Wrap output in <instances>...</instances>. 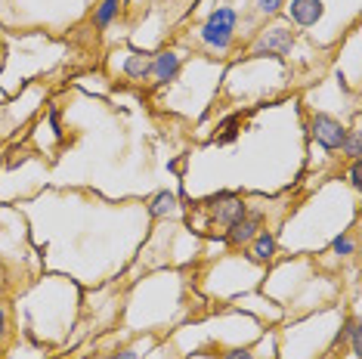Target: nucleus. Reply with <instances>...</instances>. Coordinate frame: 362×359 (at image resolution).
I'll use <instances>...</instances> for the list:
<instances>
[{"mask_svg":"<svg viewBox=\"0 0 362 359\" xmlns=\"http://www.w3.org/2000/svg\"><path fill=\"white\" fill-rule=\"evenodd\" d=\"M332 257L334 260H350L353 254H356V226H350V230H341L332 239Z\"/></svg>","mask_w":362,"mask_h":359,"instance_id":"obj_11","label":"nucleus"},{"mask_svg":"<svg viewBox=\"0 0 362 359\" xmlns=\"http://www.w3.org/2000/svg\"><path fill=\"white\" fill-rule=\"evenodd\" d=\"M285 10V0H254V13L260 19H279Z\"/></svg>","mask_w":362,"mask_h":359,"instance_id":"obj_15","label":"nucleus"},{"mask_svg":"<svg viewBox=\"0 0 362 359\" xmlns=\"http://www.w3.org/2000/svg\"><path fill=\"white\" fill-rule=\"evenodd\" d=\"M146 347H152V341H136V344H130V347H121V350H115L109 359H146Z\"/></svg>","mask_w":362,"mask_h":359,"instance_id":"obj_16","label":"nucleus"},{"mask_svg":"<svg viewBox=\"0 0 362 359\" xmlns=\"http://www.w3.org/2000/svg\"><path fill=\"white\" fill-rule=\"evenodd\" d=\"M4 276H6V266H4V260H0V279H4Z\"/></svg>","mask_w":362,"mask_h":359,"instance_id":"obj_20","label":"nucleus"},{"mask_svg":"<svg viewBox=\"0 0 362 359\" xmlns=\"http://www.w3.org/2000/svg\"><path fill=\"white\" fill-rule=\"evenodd\" d=\"M347 183H350V189H353V192H359V189H362V167H359V158H356V161H350V167H347Z\"/></svg>","mask_w":362,"mask_h":359,"instance_id":"obj_17","label":"nucleus"},{"mask_svg":"<svg viewBox=\"0 0 362 359\" xmlns=\"http://www.w3.org/2000/svg\"><path fill=\"white\" fill-rule=\"evenodd\" d=\"M319 359H332V356H319Z\"/></svg>","mask_w":362,"mask_h":359,"instance_id":"obj_21","label":"nucleus"},{"mask_svg":"<svg viewBox=\"0 0 362 359\" xmlns=\"http://www.w3.org/2000/svg\"><path fill=\"white\" fill-rule=\"evenodd\" d=\"M10 341H13V313H10V307L0 300V356L6 353Z\"/></svg>","mask_w":362,"mask_h":359,"instance_id":"obj_14","label":"nucleus"},{"mask_svg":"<svg viewBox=\"0 0 362 359\" xmlns=\"http://www.w3.org/2000/svg\"><path fill=\"white\" fill-rule=\"evenodd\" d=\"M183 71V53L177 47H161L158 53H152V69L149 81L155 87H170Z\"/></svg>","mask_w":362,"mask_h":359,"instance_id":"obj_5","label":"nucleus"},{"mask_svg":"<svg viewBox=\"0 0 362 359\" xmlns=\"http://www.w3.org/2000/svg\"><path fill=\"white\" fill-rule=\"evenodd\" d=\"M47 121H50V127H53L56 140H62V136H65V130H62V121H59V109H56V105H50V109H47Z\"/></svg>","mask_w":362,"mask_h":359,"instance_id":"obj_19","label":"nucleus"},{"mask_svg":"<svg viewBox=\"0 0 362 359\" xmlns=\"http://www.w3.org/2000/svg\"><path fill=\"white\" fill-rule=\"evenodd\" d=\"M307 134L322 152H341V143L347 136V124L337 115H332V112H313L307 118Z\"/></svg>","mask_w":362,"mask_h":359,"instance_id":"obj_3","label":"nucleus"},{"mask_svg":"<svg viewBox=\"0 0 362 359\" xmlns=\"http://www.w3.org/2000/svg\"><path fill=\"white\" fill-rule=\"evenodd\" d=\"M124 4H127V0H100V4H93V13H90L93 28L100 31V35H103V31H109L115 25V19L124 13Z\"/></svg>","mask_w":362,"mask_h":359,"instance_id":"obj_10","label":"nucleus"},{"mask_svg":"<svg viewBox=\"0 0 362 359\" xmlns=\"http://www.w3.org/2000/svg\"><path fill=\"white\" fill-rule=\"evenodd\" d=\"M115 56H121V59H115V69H118V75L124 81H130V84H143V81H149L152 53L139 50V47H130V50H121Z\"/></svg>","mask_w":362,"mask_h":359,"instance_id":"obj_6","label":"nucleus"},{"mask_svg":"<svg viewBox=\"0 0 362 359\" xmlns=\"http://www.w3.org/2000/svg\"><path fill=\"white\" fill-rule=\"evenodd\" d=\"M220 359H257V353H254L251 347H242V344H238V347L223 350V356H220Z\"/></svg>","mask_w":362,"mask_h":359,"instance_id":"obj_18","label":"nucleus"},{"mask_svg":"<svg viewBox=\"0 0 362 359\" xmlns=\"http://www.w3.org/2000/svg\"><path fill=\"white\" fill-rule=\"evenodd\" d=\"M260 230H267V214L248 208V214H245L242 220H235V223L223 233V242L229 245V248H245Z\"/></svg>","mask_w":362,"mask_h":359,"instance_id":"obj_7","label":"nucleus"},{"mask_svg":"<svg viewBox=\"0 0 362 359\" xmlns=\"http://www.w3.org/2000/svg\"><path fill=\"white\" fill-rule=\"evenodd\" d=\"M359 155H362V130H359V112H356L353 124L347 127V136H344V143H341V158L356 161Z\"/></svg>","mask_w":362,"mask_h":359,"instance_id":"obj_12","label":"nucleus"},{"mask_svg":"<svg viewBox=\"0 0 362 359\" xmlns=\"http://www.w3.org/2000/svg\"><path fill=\"white\" fill-rule=\"evenodd\" d=\"M217 130H220V134H214V143H217V146L235 143L238 134H242V115H229L226 121H220Z\"/></svg>","mask_w":362,"mask_h":359,"instance_id":"obj_13","label":"nucleus"},{"mask_svg":"<svg viewBox=\"0 0 362 359\" xmlns=\"http://www.w3.org/2000/svg\"><path fill=\"white\" fill-rule=\"evenodd\" d=\"M180 211H183L180 195H174L170 189H158L149 201H146V214L152 220H174V217H180Z\"/></svg>","mask_w":362,"mask_h":359,"instance_id":"obj_9","label":"nucleus"},{"mask_svg":"<svg viewBox=\"0 0 362 359\" xmlns=\"http://www.w3.org/2000/svg\"><path fill=\"white\" fill-rule=\"evenodd\" d=\"M248 248V257L254 266H269L276 260V254H279V239H276V233L273 230H260L254 239L245 245Z\"/></svg>","mask_w":362,"mask_h":359,"instance_id":"obj_8","label":"nucleus"},{"mask_svg":"<svg viewBox=\"0 0 362 359\" xmlns=\"http://www.w3.org/2000/svg\"><path fill=\"white\" fill-rule=\"evenodd\" d=\"M294 47H298V31L288 25L285 19H273L263 25L254 40L248 44V56H267V59H291Z\"/></svg>","mask_w":362,"mask_h":359,"instance_id":"obj_2","label":"nucleus"},{"mask_svg":"<svg viewBox=\"0 0 362 359\" xmlns=\"http://www.w3.org/2000/svg\"><path fill=\"white\" fill-rule=\"evenodd\" d=\"M208 211H211V223H208L211 230L226 233L235 220H242L245 214H248V201H245V195L220 192V195H214V199L208 201Z\"/></svg>","mask_w":362,"mask_h":359,"instance_id":"obj_4","label":"nucleus"},{"mask_svg":"<svg viewBox=\"0 0 362 359\" xmlns=\"http://www.w3.org/2000/svg\"><path fill=\"white\" fill-rule=\"evenodd\" d=\"M238 22H242L238 6H233V4L214 6L199 25H195V44L208 56H214V59H226L238 44Z\"/></svg>","mask_w":362,"mask_h":359,"instance_id":"obj_1","label":"nucleus"}]
</instances>
